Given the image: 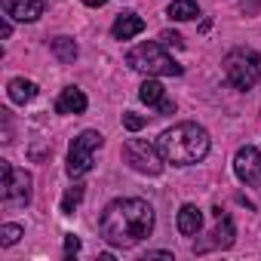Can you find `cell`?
Wrapping results in <instances>:
<instances>
[{"label": "cell", "mask_w": 261, "mask_h": 261, "mask_svg": "<svg viewBox=\"0 0 261 261\" xmlns=\"http://www.w3.org/2000/svg\"><path fill=\"white\" fill-rule=\"evenodd\" d=\"M154 230V206L142 197L111 200L98 218V233L117 249H133Z\"/></svg>", "instance_id": "obj_1"}, {"label": "cell", "mask_w": 261, "mask_h": 261, "mask_svg": "<svg viewBox=\"0 0 261 261\" xmlns=\"http://www.w3.org/2000/svg\"><path fill=\"white\" fill-rule=\"evenodd\" d=\"M157 148H160L166 163H172V166H194V163L206 160L212 142H209V133L200 123H175L172 129L160 133Z\"/></svg>", "instance_id": "obj_2"}, {"label": "cell", "mask_w": 261, "mask_h": 261, "mask_svg": "<svg viewBox=\"0 0 261 261\" xmlns=\"http://www.w3.org/2000/svg\"><path fill=\"white\" fill-rule=\"evenodd\" d=\"M126 65L139 74H148V77H181L185 74V68L157 40H145V43L133 46L126 53Z\"/></svg>", "instance_id": "obj_3"}, {"label": "cell", "mask_w": 261, "mask_h": 261, "mask_svg": "<svg viewBox=\"0 0 261 261\" xmlns=\"http://www.w3.org/2000/svg\"><path fill=\"white\" fill-rule=\"evenodd\" d=\"M224 68V77L233 89H252L258 80H261V53L255 49H230L221 62Z\"/></svg>", "instance_id": "obj_4"}, {"label": "cell", "mask_w": 261, "mask_h": 261, "mask_svg": "<svg viewBox=\"0 0 261 261\" xmlns=\"http://www.w3.org/2000/svg\"><path fill=\"white\" fill-rule=\"evenodd\" d=\"M31 172L25 169H16L10 160H0V200H4L7 209H16V206H28L31 203Z\"/></svg>", "instance_id": "obj_5"}, {"label": "cell", "mask_w": 261, "mask_h": 261, "mask_svg": "<svg viewBox=\"0 0 261 261\" xmlns=\"http://www.w3.org/2000/svg\"><path fill=\"white\" fill-rule=\"evenodd\" d=\"M101 145H105V136L95 133V129H86V133H80V136L71 142V148H68L65 172H68L71 178L86 175V172L92 169V163H95V151H98Z\"/></svg>", "instance_id": "obj_6"}, {"label": "cell", "mask_w": 261, "mask_h": 261, "mask_svg": "<svg viewBox=\"0 0 261 261\" xmlns=\"http://www.w3.org/2000/svg\"><path fill=\"white\" fill-rule=\"evenodd\" d=\"M123 160H126L129 169H136V172H142V175H160L163 166H166L160 148L151 145L148 139H129V142L123 145Z\"/></svg>", "instance_id": "obj_7"}, {"label": "cell", "mask_w": 261, "mask_h": 261, "mask_svg": "<svg viewBox=\"0 0 261 261\" xmlns=\"http://www.w3.org/2000/svg\"><path fill=\"white\" fill-rule=\"evenodd\" d=\"M233 172L246 188H261V151L252 145H243L233 154Z\"/></svg>", "instance_id": "obj_8"}, {"label": "cell", "mask_w": 261, "mask_h": 261, "mask_svg": "<svg viewBox=\"0 0 261 261\" xmlns=\"http://www.w3.org/2000/svg\"><path fill=\"white\" fill-rule=\"evenodd\" d=\"M215 218H218L215 230L209 233V240H206V243H194V255H203V252H209V249H230V246H233L237 227H233L230 215H224L221 209H215Z\"/></svg>", "instance_id": "obj_9"}, {"label": "cell", "mask_w": 261, "mask_h": 261, "mask_svg": "<svg viewBox=\"0 0 261 261\" xmlns=\"http://www.w3.org/2000/svg\"><path fill=\"white\" fill-rule=\"evenodd\" d=\"M43 13V0H4V16H10L13 22H37Z\"/></svg>", "instance_id": "obj_10"}, {"label": "cell", "mask_w": 261, "mask_h": 261, "mask_svg": "<svg viewBox=\"0 0 261 261\" xmlns=\"http://www.w3.org/2000/svg\"><path fill=\"white\" fill-rule=\"evenodd\" d=\"M142 31H145V19L136 16V13H120L117 22H114V28H111V34H114L117 40H133V37L142 34Z\"/></svg>", "instance_id": "obj_11"}, {"label": "cell", "mask_w": 261, "mask_h": 261, "mask_svg": "<svg viewBox=\"0 0 261 261\" xmlns=\"http://www.w3.org/2000/svg\"><path fill=\"white\" fill-rule=\"evenodd\" d=\"M86 105H89V101H86L83 89H77V86H65L62 95L56 98V111H59V114H83Z\"/></svg>", "instance_id": "obj_12"}, {"label": "cell", "mask_w": 261, "mask_h": 261, "mask_svg": "<svg viewBox=\"0 0 261 261\" xmlns=\"http://www.w3.org/2000/svg\"><path fill=\"white\" fill-rule=\"evenodd\" d=\"M175 224H178V230H181L185 237H197V233H200V227H203V212H200L194 203H185V206L178 209Z\"/></svg>", "instance_id": "obj_13"}, {"label": "cell", "mask_w": 261, "mask_h": 261, "mask_svg": "<svg viewBox=\"0 0 261 261\" xmlns=\"http://www.w3.org/2000/svg\"><path fill=\"white\" fill-rule=\"evenodd\" d=\"M7 92H10V101L28 105L31 98H37V83L34 80H25V77H13L10 86H7Z\"/></svg>", "instance_id": "obj_14"}, {"label": "cell", "mask_w": 261, "mask_h": 261, "mask_svg": "<svg viewBox=\"0 0 261 261\" xmlns=\"http://www.w3.org/2000/svg\"><path fill=\"white\" fill-rule=\"evenodd\" d=\"M49 53H53L62 65H74V59L80 56V49H77V43H74L71 37H56V40H49Z\"/></svg>", "instance_id": "obj_15"}, {"label": "cell", "mask_w": 261, "mask_h": 261, "mask_svg": "<svg viewBox=\"0 0 261 261\" xmlns=\"http://www.w3.org/2000/svg\"><path fill=\"white\" fill-rule=\"evenodd\" d=\"M166 16L175 19V22H191V19L200 16V4H197V0H172Z\"/></svg>", "instance_id": "obj_16"}, {"label": "cell", "mask_w": 261, "mask_h": 261, "mask_svg": "<svg viewBox=\"0 0 261 261\" xmlns=\"http://www.w3.org/2000/svg\"><path fill=\"white\" fill-rule=\"evenodd\" d=\"M139 98L145 101V105H151V108H157L166 95H163V83L160 80H154V77H148L142 86H139Z\"/></svg>", "instance_id": "obj_17"}, {"label": "cell", "mask_w": 261, "mask_h": 261, "mask_svg": "<svg viewBox=\"0 0 261 261\" xmlns=\"http://www.w3.org/2000/svg\"><path fill=\"white\" fill-rule=\"evenodd\" d=\"M80 200H83V185H74V188H68L65 191V197H62V215H74V209L80 206Z\"/></svg>", "instance_id": "obj_18"}, {"label": "cell", "mask_w": 261, "mask_h": 261, "mask_svg": "<svg viewBox=\"0 0 261 261\" xmlns=\"http://www.w3.org/2000/svg\"><path fill=\"white\" fill-rule=\"evenodd\" d=\"M22 233V224H0V246H16Z\"/></svg>", "instance_id": "obj_19"}, {"label": "cell", "mask_w": 261, "mask_h": 261, "mask_svg": "<svg viewBox=\"0 0 261 261\" xmlns=\"http://www.w3.org/2000/svg\"><path fill=\"white\" fill-rule=\"evenodd\" d=\"M123 126L129 129V133H139V129L148 126V117H142V114H136V111H126V114H123Z\"/></svg>", "instance_id": "obj_20"}, {"label": "cell", "mask_w": 261, "mask_h": 261, "mask_svg": "<svg viewBox=\"0 0 261 261\" xmlns=\"http://www.w3.org/2000/svg\"><path fill=\"white\" fill-rule=\"evenodd\" d=\"M160 43H163V46H175V49H181V46H185L181 34H175V31H160Z\"/></svg>", "instance_id": "obj_21"}, {"label": "cell", "mask_w": 261, "mask_h": 261, "mask_svg": "<svg viewBox=\"0 0 261 261\" xmlns=\"http://www.w3.org/2000/svg\"><path fill=\"white\" fill-rule=\"evenodd\" d=\"M77 252H80V240H77L74 233H68V237H65V258H74Z\"/></svg>", "instance_id": "obj_22"}, {"label": "cell", "mask_w": 261, "mask_h": 261, "mask_svg": "<svg viewBox=\"0 0 261 261\" xmlns=\"http://www.w3.org/2000/svg\"><path fill=\"white\" fill-rule=\"evenodd\" d=\"M240 4V10L246 13V16H255L258 10H261V0H237Z\"/></svg>", "instance_id": "obj_23"}, {"label": "cell", "mask_w": 261, "mask_h": 261, "mask_svg": "<svg viewBox=\"0 0 261 261\" xmlns=\"http://www.w3.org/2000/svg\"><path fill=\"white\" fill-rule=\"evenodd\" d=\"M157 114H175V101H169V98H163V101L157 105Z\"/></svg>", "instance_id": "obj_24"}, {"label": "cell", "mask_w": 261, "mask_h": 261, "mask_svg": "<svg viewBox=\"0 0 261 261\" xmlns=\"http://www.w3.org/2000/svg\"><path fill=\"white\" fill-rule=\"evenodd\" d=\"M10 34H13V19L7 16V19H4V25H0V37H4V40H7Z\"/></svg>", "instance_id": "obj_25"}, {"label": "cell", "mask_w": 261, "mask_h": 261, "mask_svg": "<svg viewBox=\"0 0 261 261\" xmlns=\"http://www.w3.org/2000/svg\"><path fill=\"white\" fill-rule=\"evenodd\" d=\"M151 258H172V252H166V249H157V252H148V255H145V261H151Z\"/></svg>", "instance_id": "obj_26"}, {"label": "cell", "mask_w": 261, "mask_h": 261, "mask_svg": "<svg viewBox=\"0 0 261 261\" xmlns=\"http://www.w3.org/2000/svg\"><path fill=\"white\" fill-rule=\"evenodd\" d=\"M80 4H86V7H105L108 0H80Z\"/></svg>", "instance_id": "obj_27"}]
</instances>
